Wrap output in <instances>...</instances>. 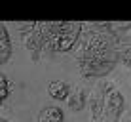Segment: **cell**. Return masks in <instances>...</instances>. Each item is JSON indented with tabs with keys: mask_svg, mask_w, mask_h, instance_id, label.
<instances>
[{
	"mask_svg": "<svg viewBox=\"0 0 131 122\" xmlns=\"http://www.w3.org/2000/svg\"><path fill=\"white\" fill-rule=\"evenodd\" d=\"M65 120V112H63L57 105H48L40 111L38 122H63Z\"/></svg>",
	"mask_w": 131,
	"mask_h": 122,
	"instance_id": "cell-9",
	"label": "cell"
},
{
	"mask_svg": "<svg viewBox=\"0 0 131 122\" xmlns=\"http://www.w3.org/2000/svg\"><path fill=\"white\" fill-rule=\"evenodd\" d=\"M12 38L10 33H8V27L6 23H0V65H6L12 57Z\"/></svg>",
	"mask_w": 131,
	"mask_h": 122,
	"instance_id": "cell-6",
	"label": "cell"
},
{
	"mask_svg": "<svg viewBox=\"0 0 131 122\" xmlns=\"http://www.w3.org/2000/svg\"><path fill=\"white\" fill-rule=\"evenodd\" d=\"M84 31V23L80 21H51V38L49 46L51 52L67 53L76 48Z\"/></svg>",
	"mask_w": 131,
	"mask_h": 122,
	"instance_id": "cell-1",
	"label": "cell"
},
{
	"mask_svg": "<svg viewBox=\"0 0 131 122\" xmlns=\"http://www.w3.org/2000/svg\"><path fill=\"white\" fill-rule=\"evenodd\" d=\"M12 88H13V84L8 80V76L4 73H0V99H2V101H6V99H8Z\"/></svg>",
	"mask_w": 131,
	"mask_h": 122,
	"instance_id": "cell-10",
	"label": "cell"
},
{
	"mask_svg": "<svg viewBox=\"0 0 131 122\" xmlns=\"http://www.w3.org/2000/svg\"><path fill=\"white\" fill-rule=\"evenodd\" d=\"M114 88H116V86L112 84L110 80H106V78H99L97 80V84L93 86L91 93H89V101H88V107H89L91 116H97L99 112H103L108 93H110Z\"/></svg>",
	"mask_w": 131,
	"mask_h": 122,
	"instance_id": "cell-5",
	"label": "cell"
},
{
	"mask_svg": "<svg viewBox=\"0 0 131 122\" xmlns=\"http://www.w3.org/2000/svg\"><path fill=\"white\" fill-rule=\"evenodd\" d=\"M0 122H8V120H6V118H0Z\"/></svg>",
	"mask_w": 131,
	"mask_h": 122,
	"instance_id": "cell-14",
	"label": "cell"
},
{
	"mask_svg": "<svg viewBox=\"0 0 131 122\" xmlns=\"http://www.w3.org/2000/svg\"><path fill=\"white\" fill-rule=\"evenodd\" d=\"M88 101H89V93H85L82 88H78V90H74V92L70 93V97H69V109L70 111H82L85 109V105H88Z\"/></svg>",
	"mask_w": 131,
	"mask_h": 122,
	"instance_id": "cell-8",
	"label": "cell"
},
{
	"mask_svg": "<svg viewBox=\"0 0 131 122\" xmlns=\"http://www.w3.org/2000/svg\"><path fill=\"white\" fill-rule=\"evenodd\" d=\"M17 27H19V34H21V40H23V38H27V36H29V34L34 31L36 21H27V23H19Z\"/></svg>",
	"mask_w": 131,
	"mask_h": 122,
	"instance_id": "cell-11",
	"label": "cell"
},
{
	"mask_svg": "<svg viewBox=\"0 0 131 122\" xmlns=\"http://www.w3.org/2000/svg\"><path fill=\"white\" fill-rule=\"evenodd\" d=\"M120 63L131 71V48H125L120 52Z\"/></svg>",
	"mask_w": 131,
	"mask_h": 122,
	"instance_id": "cell-12",
	"label": "cell"
},
{
	"mask_svg": "<svg viewBox=\"0 0 131 122\" xmlns=\"http://www.w3.org/2000/svg\"><path fill=\"white\" fill-rule=\"evenodd\" d=\"M48 93L49 97H53L55 101H69L70 97V86L63 80H53L48 84Z\"/></svg>",
	"mask_w": 131,
	"mask_h": 122,
	"instance_id": "cell-7",
	"label": "cell"
},
{
	"mask_svg": "<svg viewBox=\"0 0 131 122\" xmlns=\"http://www.w3.org/2000/svg\"><path fill=\"white\" fill-rule=\"evenodd\" d=\"M122 122H131V109L125 111L124 115H122Z\"/></svg>",
	"mask_w": 131,
	"mask_h": 122,
	"instance_id": "cell-13",
	"label": "cell"
},
{
	"mask_svg": "<svg viewBox=\"0 0 131 122\" xmlns=\"http://www.w3.org/2000/svg\"><path fill=\"white\" fill-rule=\"evenodd\" d=\"M76 59H78V71L84 78H105L120 63V50H112L103 55L76 57Z\"/></svg>",
	"mask_w": 131,
	"mask_h": 122,
	"instance_id": "cell-2",
	"label": "cell"
},
{
	"mask_svg": "<svg viewBox=\"0 0 131 122\" xmlns=\"http://www.w3.org/2000/svg\"><path fill=\"white\" fill-rule=\"evenodd\" d=\"M49 38H51V21H36L34 31L27 38H23L25 48L30 52V57L34 61H38L44 48L49 46Z\"/></svg>",
	"mask_w": 131,
	"mask_h": 122,
	"instance_id": "cell-3",
	"label": "cell"
},
{
	"mask_svg": "<svg viewBox=\"0 0 131 122\" xmlns=\"http://www.w3.org/2000/svg\"><path fill=\"white\" fill-rule=\"evenodd\" d=\"M125 109V99L118 88H114L106 97L105 109L97 116H91V122H122V115Z\"/></svg>",
	"mask_w": 131,
	"mask_h": 122,
	"instance_id": "cell-4",
	"label": "cell"
}]
</instances>
